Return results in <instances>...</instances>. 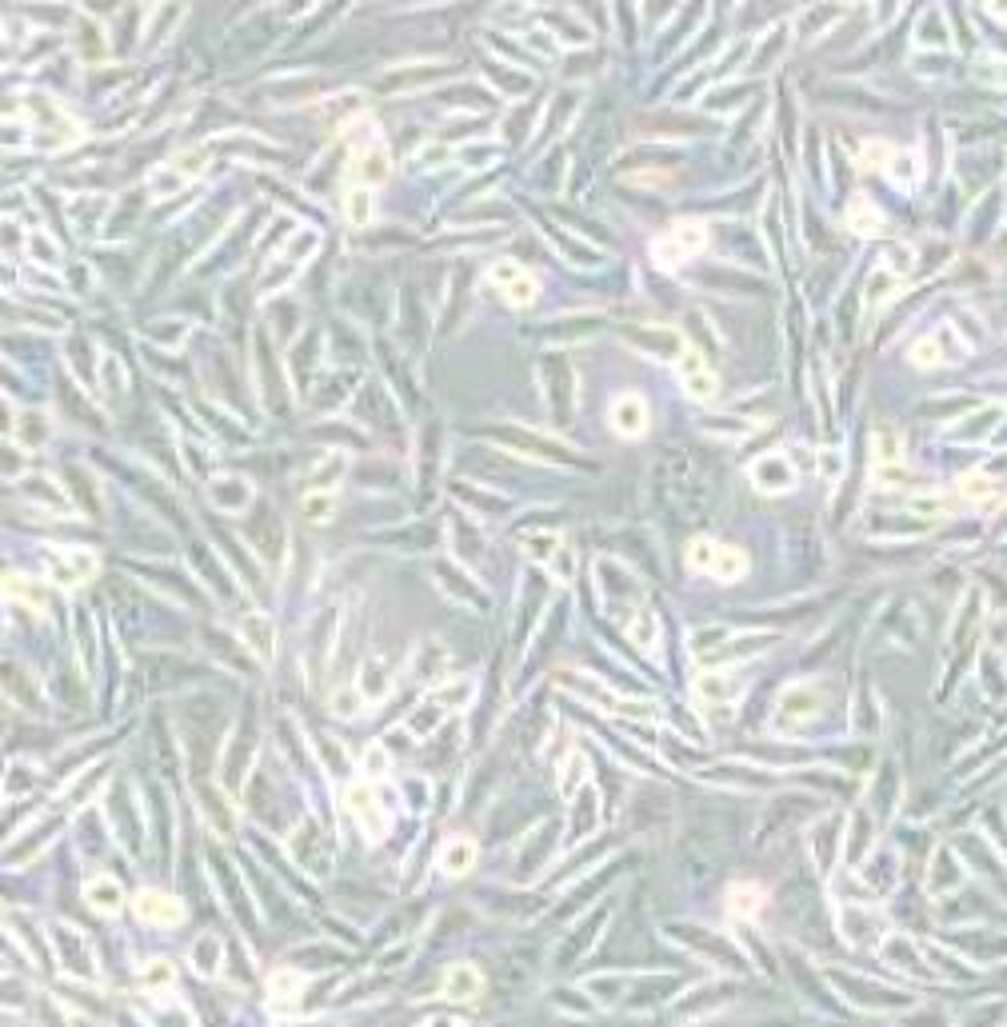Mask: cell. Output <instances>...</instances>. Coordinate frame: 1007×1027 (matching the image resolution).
<instances>
[{"label": "cell", "mask_w": 1007, "mask_h": 1027, "mask_svg": "<svg viewBox=\"0 0 1007 1027\" xmlns=\"http://www.w3.org/2000/svg\"><path fill=\"white\" fill-rule=\"evenodd\" d=\"M819 708V688H808V683H792L780 696V728L783 732H796L803 720Z\"/></svg>", "instance_id": "6da1fadb"}, {"label": "cell", "mask_w": 1007, "mask_h": 1027, "mask_svg": "<svg viewBox=\"0 0 1007 1027\" xmlns=\"http://www.w3.org/2000/svg\"><path fill=\"white\" fill-rule=\"evenodd\" d=\"M680 376H683V388H688L691 400H711V396H716V376L704 368L700 353H683L680 356Z\"/></svg>", "instance_id": "7a4b0ae2"}, {"label": "cell", "mask_w": 1007, "mask_h": 1027, "mask_svg": "<svg viewBox=\"0 0 1007 1027\" xmlns=\"http://www.w3.org/2000/svg\"><path fill=\"white\" fill-rule=\"evenodd\" d=\"M696 248H704V228H696V225H683L672 236L655 240V256H660V264H672L676 256H688V252H696Z\"/></svg>", "instance_id": "3957f363"}, {"label": "cell", "mask_w": 1007, "mask_h": 1027, "mask_svg": "<svg viewBox=\"0 0 1007 1027\" xmlns=\"http://www.w3.org/2000/svg\"><path fill=\"white\" fill-rule=\"evenodd\" d=\"M136 915H141L144 923H180L184 920V908L177 900H169V895H160V892H144L141 900H136Z\"/></svg>", "instance_id": "277c9868"}, {"label": "cell", "mask_w": 1007, "mask_h": 1027, "mask_svg": "<svg viewBox=\"0 0 1007 1027\" xmlns=\"http://www.w3.org/2000/svg\"><path fill=\"white\" fill-rule=\"evenodd\" d=\"M197 795H200V812H205V820H208V828L216 831V836H233V803H224V795L220 792H212V788H197Z\"/></svg>", "instance_id": "5b68a950"}, {"label": "cell", "mask_w": 1007, "mask_h": 1027, "mask_svg": "<svg viewBox=\"0 0 1007 1027\" xmlns=\"http://www.w3.org/2000/svg\"><path fill=\"white\" fill-rule=\"evenodd\" d=\"M612 424L624 432V436H640L648 428V408H644L640 396H620L612 408Z\"/></svg>", "instance_id": "8992f818"}, {"label": "cell", "mask_w": 1007, "mask_h": 1027, "mask_svg": "<svg viewBox=\"0 0 1007 1027\" xmlns=\"http://www.w3.org/2000/svg\"><path fill=\"white\" fill-rule=\"evenodd\" d=\"M492 436H500V440H508V444H516V448H528V452H536V456H548V460H563V464H580L576 456H568V452L560 448V444H548V440H540V436H528V432H492Z\"/></svg>", "instance_id": "52a82bcc"}, {"label": "cell", "mask_w": 1007, "mask_h": 1027, "mask_svg": "<svg viewBox=\"0 0 1007 1027\" xmlns=\"http://www.w3.org/2000/svg\"><path fill=\"white\" fill-rule=\"evenodd\" d=\"M472 864H476V848H472V839H464V836L448 839L444 851H440V867H444L448 876H464V872H472Z\"/></svg>", "instance_id": "ba28073f"}, {"label": "cell", "mask_w": 1007, "mask_h": 1027, "mask_svg": "<svg viewBox=\"0 0 1007 1027\" xmlns=\"http://www.w3.org/2000/svg\"><path fill=\"white\" fill-rule=\"evenodd\" d=\"M480 987H484V979H480V971L472 964H456L448 971V979H444V995L448 999H476Z\"/></svg>", "instance_id": "9c48e42d"}, {"label": "cell", "mask_w": 1007, "mask_h": 1027, "mask_svg": "<svg viewBox=\"0 0 1007 1027\" xmlns=\"http://www.w3.org/2000/svg\"><path fill=\"white\" fill-rule=\"evenodd\" d=\"M88 903L96 912H105V915H116L120 912V903H124V895H120V884L116 880H108V876H96V880H88Z\"/></svg>", "instance_id": "30bf717a"}, {"label": "cell", "mask_w": 1007, "mask_h": 1027, "mask_svg": "<svg viewBox=\"0 0 1007 1027\" xmlns=\"http://www.w3.org/2000/svg\"><path fill=\"white\" fill-rule=\"evenodd\" d=\"M348 808H352L356 820H364V828L372 831V836H380V831H384V820L376 816V795L368 788H348Z\"/></svg>", "instance_id": "8fae6325"}, {"label": "cell", "mask_w": 1007, "mask_h": 1027, "mask_svg": "<svg viewBox=\"0 0 1007 1027\" xmlns=\"http://www.w3.org/2000/svg\"><path fill=\"white\" fill-rule=\"evenodd\" d=\"M240 636L248 640V647H252L256 656H272V624H268L264 616H244V624H240Z\"/></svg>", "instance_id": "7c38bea8"}, {"label": "cell", "mask_w": 1007, "mask_h": 1027, "mask_svg": "<svg viewBox=\"0 0 1007 1027\" xmlns=\"http://www.w3.org/2000/svg\"><path fill=\"white\" fill-rule=\"evenodd\" d=\"M755 484L768 488V492H783V488H792V468L783 460H764L755 468Z\"/></svg>", "instance_id": "4fadbf2b"}, {"label": "cell", "mask_w": 1007, "mask_h": 1027, "mask_svg": "<svg viewBox=\"0 0 1007 1027\" xmlns=\"http://www.w3.org/2000/svg\"><path fill=\"white\" fill-rule=\"evenodd\" d=\"M627 340H632L636 348H652V353H660V356L680 353V340L672 336V332H627Z\"/></svg>", "instance_id": "5bb4252c"}, {"label": "cell", "mask_w": 1007, "mask_h": 1027, "mask_svg": "<svg viewBox=\"0 0 1007 1027\" xmlns=\"http://www.w3.org/2000/svg\"><path fill=\"white\" fill-rule=\"evenodd\" d=\"M297 992H300L297 971H276V976H272V1007H276V1012L288 1007V1004H297Z\"/></svg>", "instance_id": "9a60e30c"}, {"label": "cell", "mask_w": 1007, "mask_h": 1027, "mask_svg": "<svg viewBox=\"0 0 1007 1027\" xmlns=\"http://www.w3.org/2000/svg\"><path fill=\"white\" fill-rule=\"evenodd\" d=\"M959 492H964L967 504H987V500L1000 492V484H995V480H987V476H979V472H975V476H964V480H959Z\"/></svg>", "instance_id": "2e32d148"}, {"label": "cell", "mask_w": 1007, "mask_h": 1027, "mask_svg": "<svg viewBox=\"0 0 1007 1027\" xmlns=\"http://www.w3.org/2000/svg\"><path fill=\"white\" fill-rule=\"evenodd\" d=\"M356 180H364V184L388 180V156H384V152H364V156L356 160Z\"/></svg>", "instance_id": "e0dca14e"}, {"label": "cell", "mask_w": 1007, "mask_h": 1027, "mask_svg": "<svg viewBox=\"0 0 1007 1027\" xmlns=\"http://www.w3.org/2000/svg\"><path fill=\"white\" fill-rule=\"evenodd\" d=\"M360 692H364L368 700H384L388 675H384V664H380V660H372V664L364 668V675H360Z\"/></svg>", "instance_id": "ac0fdd59"}, {"label": "cell", "mask_w": 1007, "mask_h": 1027, "mask_svg": "<svg viewBox=\"0 0 1007 1027\" xmlns=\"http://www.w3.org/2000/svg\"><path fill=\"white\" fill-rule=\"evenodd\" d=\"M172 979H177V971H172L169 959H152V964L141 971V987H144V992H156V987H169Z\"/></svg>", "instance_id": "d6986e66"}, {"label": "cell", "mask_w": 1007, "mask_h": 1027, "mask_svg": "<svg viewBox=\"0 0 1007 1027\" xmlns=\"http://www.w3.org/2000/svg\"><path fill=\"white\" fill-rule=\"evenodd\" d=\"M847 228H856V233H864V236L880 233V212H875V208H867L864 200H856V205H852V212H847Z\"/></svg>", "instance_id": "ffe728a7"}, {"label": "cell", "mask_w": 1007, "mask_h": 1027, "mask_svg": "<svg viewBox=\"0 0 1007 1027\" xmlns=\"http://www.w3.org/2000/svg\"><path fill=\"white\" fill-rule=\"evenodd\" d=\"M711 572H716L719 580L740 576V572H744V552H736V548H719V552H716V560H711Z\"/></svg>", "instance_id": "44dd1931"}, {"label": "cell", "mask_w": 1007, "mask_h": 1027, "mask_svg": "<svg viewBox=\"0 0 1007 1027\" xmlns=\"http://www.w3.org/2000/svg\"><path fill=\"white\" fill-rule=\"evenodd\" d=\"M44 440H49V424H44V416H36V412L21 416V444H24V448H36V444H44Z\"/></svg>", "instance_id": "7402d4cb"}, {"label": "cell", "mask_w": 1007, "mask_h": 1027, "mask_svg": "<svg viewBox=\"0 0 1007 1027\" xmlns=\"http://www.w3.org/2000/svg\"><path fill=\"white\" fill-rule=\"evenodd\" d=\"M216 951H220V943L212 940V936H205V940L197 943V948H192V959H197L192 967H197L200 976H212V971H216Z\"/></svg>", "instance_id": "603a6c76"}, {"label": "cell", "mask_w": 1007, "mask_h": 1027, "mask_svg": "<svg viewBox=\"0 0 1007 1027\" xmlns=\"http://www.w3.org/2000/svg\"><path fill=\"white\" fill-rule=\"evenodd\" d=\"M755 908H760V887H732V912L736 915H752Z\"/></svg>", "instance_id": "cb8c5ba5"}, {"label": "cell", "mask_w": 1007, "mask_h": 1027, "mask_svg": "<svg viewBox=\"0 0 1007 1027\" xmlns=\"http://www.w3.org/2000/svg\"><path fill=\"white\" fill-rule=\"evenodd\" d=\"M440 664H444V647L440 644H428V656H416V672H420V680H432V675L440 672Z\"/></svg>", "instance_id": "d4e9b609"}, {"label": "cell", "mask_w": 1007, "mask_h": 1027, "mask_svg": "<svg viewBox=\"0 0 1007 1027\" xmlns=\"http://www.w3.org/2000/svg\"><path fill=\"white\" fill-rule=\"evenodd\" d=\"M716 552H719V544L696 540V544H691V552H688V564H691V568H708V572H711V560H716Z\"/></svg>", "instance_id": "484cf974"}, {"label": "cell", "mask_w": 1007, "mask_h": 1027, "mask_svg": "<svg viewBox=\"0 0 1007 1027\" xmlns=\"http://www.w3.org/2000/svg\"><path fill=\"white\" fill-rule=\"evenodd\" d=\"M596 823V803H592V795H580V803H576V820H572V831H588Z\"/></svg>", "instance_id": "4316f807"}, {"label": "cell", "mask_w": 1007, "mask_h": 1027, "mask_svg": "<svg viewBox=\"0 0 1007 1027\" xmlns=\"http://www.w3.org/2000/svg\"><path fill=\"white\" fill-rule=\"evenodd\" d=\"M348 216H352V225H368V216H372V197H368V192H352V197H348Z\"/></svg>", "instance_id": "83f0119b"}, {"label": "cell", "mask_w": 1007, "mask_h": 1027, "mask_svg": "<svg viewBox=\"0 0 1007 1027\" xmlns=\"http://www.w3.org/2000/svg\"><path fill=\"white\" fill-rule=\"evenodd\" d=\"M344 472V456H332V464H320L316 472H312V484L316 488H332V480Z\"/></svg>", "instance_id": "f1b7e54d"}, {"label": "cell", "mask_w": 1007, "mask_h": 1027, "mask_svg": "<svg viewBox=\"0 0 1007 1027\" xmlns=\"http://www.w3.org/2000/svg\"><path fill=\"white\" fill-rule=\"evenodd\" d=\"M532 296H536V280H532V276H520V280L508 284V300H512V304H532Z\"/></svg>", "instance_id": "f546056e"}, {"label": "cell", "mask_w": 1007, "mask_h": 1027, "mask_svg": "<svg viewBox=\"0 0 1007 1027\" xmlns=\"http://www.w3.org/2000/svg\"><path fill=\"white\" fill-rule=\"evenodd\" d=\"M212 496H216L220 508H233V504L240 508V504L248 500V488H244V484H233V488H220V484H216V488H212Z\"/></svg>", "instance_id": "4dcf8cb0"}, {"label": "cell", "mask_w": 1007, "mask_h": 1027, "mask_svg": "<svg viewBox=\"0 0 1007 1027\" xmlns=\"http://www.w3.org/2000/svg\"><path fill=\"white\" fill-rule=\"evenodd\" d=\"M700 692H704V696H711V700H724V696H732V683H728L724 675L716 672V675H704V680H700Z\"/></svg>", "instance_id": "1f68e13d"}, {"label": "cell", "mask_w": 1007, "mask_h": 1027, "mask_svg": "<svg viewBox=\"0 0 1007 1027\" xmlns=\"http://www.w3.org/2000/svg\"><path fill=\"white\" fill-rule=\"evenodd\" d=\"M911 360H916L920 368H931V364H939V344H936V340H920V344L911 348Z\"/></svg>", "instance_id": "d6a6232c"}, {"label": "cell", "mask_w": 1007, "mask_h": 1027, "mask_svg": "<svg viewBox=\"0 0 1007 1027\" xmlns=\"http://www.w3.org/2000/svg\"><path fill=\"white\" fill-rule=\"evenodd\" d=\"M580 767H588V760H584V756H580V752H576V756H572V760H568V775H563V784H560V788H563V792H576V784H580V775H584V772H580Z\"/></svg>", "instance_id": "836d02e7"}, {"label": "cell", "mask_w": 1007, "mask_h": 1027, "mask_svg": "<svg viewBox=\"0 0 1007 1027\" xmlns=\"http://www.w3.org/2000/svg\"><path fill=\"white\" fill-rule=\"evenodd\" d=\"M875 444H880V464H892V460H895V436L888 428H880V432H875Z\"/></svg>", "instance_id": "e575fe53"}, {"label": "cell", "mask_w": 1007, "mask_h": 1027, "mask_svg": "<svg viewBox=\"0 0 1007 1027\" xmlns=\"http://www.w3.org/2000/svg\"><path fill=\"white\" fill-rule=\"evenodd\" d=\"M304 512H308V520H325V516L332 512V504L325 496H308V500H304Z\"/></svg>", "instance_id": "d590c367"}, {"label": "cell", "mask_w": 1007, "mask_h": 1027, "mask_svg": "<svg viewBox=\"0 0 1007 1027\" xmlns=\"http://www.w3.org/2000/svg\"><path fill=\"white\" fill-rule=\"evenodd\" d=\"M632 636H636L640 644H652V616H648V608L640 612V624H636V632H632Z\"/></svg>", "instance_id": "8d00e7d4"}, {"label": "cell", "mask_w": 1007, "mask_h": 1027, "mask_svg": "<svg viewBox=\"0 0 1007 1027\" xmlns=\"http://www.w3.org/2000/svg\"><path fill=\"white\" fill-rule=\"evenodd\" d=\"M336 711H340V716H352V711H356V696H352V692H340V696H336Z\"/></svg>", "instance_id": "74e56055"}, {"label": "cell", "mask_w": 1007, "mask_h": 1027, "mask_svg": "<svg viewBox=\"0 0 1007 1027\" xmlns=\"http://www.w3.org/2000/svg\"><path fill=\"white\" fill-rule=\"evenodd\" d=\"M368 772H372V775L384 772V752H380V747H372V752H368Z\"/></svg>", "instance_id": "f35d334b"}, {"label": "cell", "mask_w": 1007, "mask_h": 1027, "mask_svg": "<svg viewBox=\"0 0 1007 1027\" xmlns=\"http://www.w3.org/2000/svg\"><path fill=\"white\" fill-rule=\"evenodd\" d=\"M428 1027H460V1023H456V1020H448V1015H436V1020H432Z\"/></svg>", "instance_id": "ab89813d"}]
</instances>
